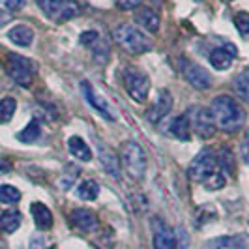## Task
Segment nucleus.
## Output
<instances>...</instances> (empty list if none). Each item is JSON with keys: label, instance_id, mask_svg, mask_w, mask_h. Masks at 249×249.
<instances>
[{"label": "nucleus", "instance_id": "obj_33", "mask_svg": "<svg viewBox=\"0 0 249 249\" xmlns=\"http://www.w3.org/2000/svg\"><path fill=\"white\" fill-rule=\"evenodd\" d=\"M240 156H242V161L249 165V131H246V135L240 141Z\"/></svg>", "mask_w": 249, "mask_h": 249}, {"label": "nucleus", "instance_id": "obj_12", "mask_svg": "<svg viewBox=\"0 0 249 249\" xmlns=\"http://www.w3.org/2000/svg\"><path fill=\"white\" fill-rule=\"evenodd\" d=\"M236 54L238 51L232 43H225L223 47H217V49H213L210 53V64L213 66V70L225 71V70H229L232 66Z\"/></svg>", "mask_w": 249, "mask_h": 249}, {"label": "nucleus", "instance_id": "obj_15", "mask_svg": "<svg viewBox=\"0 0 249 249\" xmlns=\"http://www.w3.org/2000/svg\"><path fill=\"white\" fill-rule=\"evenodd\" d=\"M206 249H249V234L213 238L206 244Z\"/></svg>", "mask_w": 249, "mask_h": 249}, {"label": "nucleus", "instance_id": "obj_32", "mask_svg": "<svg viewBox=\"0 0 249 249\" xmlns=\"http://www.w3.org/2000/svg\"><path fill=\"white\" fill-rule=\"evenodd\" d=\"M6 12H19L26 6V0H0Z\"/></svg>", "mask_w": 249, "mask_h": 249}, {"label": "nucleus", "instance_id": "obj_26", "mask_svg": "<svg viewBox=\"0 0 249 249\" xmlns=\"http://www.w3.org/2000/svg\"><path fill=\"white\" fill-rule=\"evenodd\" d=\"M234 92L242 101H249V71H242L234 77Z\"/></svg>", "mask_w": 249, "mask_h": 249}, {"label": "nucleus", "instance_id": "obj_18", "mask_svg": "<svg viewBox=\"0 0 249 249\" xmlns=\"http://www.w3.org/2000/svg\"><path fill=\"white\" fill-rule=\"evenodd\" d=\"M169 131L171 135L178 141H189L191 139V127H189V118L186 114H180V116H175L169 124Z\"/></svg>", "mask_w": 249, "mask_h": 249}, {"label": "nucleus", "instance_id": "obj_13", "mask_svg": "<svg viewBox=\"0 0 249 249\" xmlns=\"http://www.w3.org/2000/svg\"><path fill=\"white\" fill-rule=\"evenodd\" d=\"M81 90H83L85 100L90 103V107H92L94 111H98L101 116H103L105 120H109V122H112V120H114V114L111 112L109 105L105 103V100H103V98H98L96 90H94V87H92L88 81H81Z\"/></svg>", "mask_w": 249, "mask_h": 249}, {"label": "nucleus", "instance_id": "obj_11", "mask_svg": "<svg viewBox=\"0 0 249 249\" xmlns=\"http://www.w3.org/2000/svg\"><path fill=\"white\" fill-rule=\"evenodd\" d=\"M173 103H175V100H173L171 92H169V90H161V92L158 94L156 101H154V103L148 107V111H146V120H148V122H152V124L161 122L163 118H165V116L171 112V109H173Z\"/></svg>", "mask_w": 249, "mask_h": 249}, {"label": "nucleus", "instance_id": "obj_5", "mask_svg": "<svg viewBox=\"0 0 249 249\" xmlns=\"http://www.w3.org/2000/svg\"><path fill=\"white\" fill-rule=\"evenodd\" d=\"M41 12L56 23H66L81 15V6L75 0H36Z\"/></svg>", "mask_w": 249, "mask_h": 249}, {"label": "nucleus", "instance_id": "obj_16", "mask_svg": "<svg viewBox=\"0 0 249 249\" xmlns=\"http://www.w3.org/2000/svg\"><path fill=\"white\" fill-rule=\"evenodd\" d=\"M135 23L141 28H144L146 32H150V34H158L160 26H161V19L152 8H141L135 13Z\"/></svg>", "mask_w": 249, "mask_h": 249}, {"label": "nucleus", "instance_id": "obj_34", "mask_svg": "<svg viewBox=\"0 0 249 249\" xmlns=\"http://www.w3.org/2000/svg\"><path fill=\"white\" fill-rule=\"evenodd\" d=\"M142 0H114V4L120 8V10H135L141 6Z\"/></svg>", "mask_w": 249, "mask_h": 249}, {"label": "nucleus", "instance_id": "obj_29", "mask_svg": "<svg viewBox=\"0 0 249 249\" xmlns=\"http://www.w3.org/2000/svg\"><path fill=\"white\" fill-rule=\"evenodd\" d=\"M225 184H227V175H225L221 169H217L206 182H202V186L206 187L208 191H217V189L225 187Z\"/></svg>", "mask_w": 249, "mask_h": 249}, {"label": "nucleus", "instance_id": "obj_8", "mask_svg": "<svg viewBox=\"0 0 249 249\" xmlns=\"http://www.w3.org/2000/svg\"><path fill=\"white\" fill-rule=\"evenodd\" d=\"M189 122L193 124L195 133H199V137L202 139H212L217 131V125H215L212 112L206 107H199V105L191 107L189 109Z\"/></svg>", "mask_w": 249, "mask_h": 249}, {"label": "nucleus", "instance_id": "obj_19", "mask_svg": "<svg viewBox=\"0 0 249 249\" xmlns=\"http://www.w3.org/2000/svg\"><path fill=\"white\" fill-rule=\"evenodd\" d=\"M8 37L19 47H30L34 41V30L26 25H17L8 32Z\"/></svg>", "mask_w": 249, "mask_h": 249}, {"label": "nucleus", "instance_id": "obj_31", "mask_svg": "<svg viewBox=\"0 0 249 249\" xmlns=\"http://www.w3.org/2000/svg\"><path fill=\"white\" fill-rule=\"evenodd\" d=\"M100 39H101L100 32H96V30H87V32L81 34V43H83L85 47H94Z\"/></svg>", "mask_w": 249, "mask_h": 249}, {"label": "nucleus", "instance_id": "obj_2", "mask_svg": "<svg viewBox=\"0 0 249 249\" xmlns=\"http://www.w3.org/2000/svg\"><path fill=\"white\" fill-rule=\"evenodd\" d=\"M112 37L122 49L131 54H144L152 51V39L144 36V32H141L139 28L129 25H118L112 30Z\"/></svg>", "mask_w": 249, "mask_h": 249}, {"label": "nucleus", "instance_id": "obj_22", "mask_svg": "<svg viewBox=\"0 0 249 249\" xmlns=\"http://www.w3.org/2000/svg\"><path fill=\"white\" fill-rule=\"evenodd\" d=\"M21 221H23V215L19 210H6V212L0 213V231L12 234L15 232L19 227H21Z\"/></svg>", "mask_w": 249, "mask_h": 249}, {"label": "nucleus", "instance_id": "obj_36", "mask_svg": "<svg viewBox=\"0 0 249 249\" xmlns=\"http://www.w3.org/2000/svg\"><path fill=\"white\" fill-rule=\"evenodd\" d=\"M49 249H56V248H49Z\"/></svg>", "mask_w": 249, "mask_h": 249}, {"label": "nucleus", "instance_id": "obj_1", "mask_svg": "<svg viewBox=\"0 0 249 249\" xmlns=\"http://www.w3.org/2000/svg\"><path fill=\"white\" fill-rule=\"evenodd\" d=\"M210 112L215 120V125L227 133H234L238 129H242L246 124V118H248L246 109L232 96H227V94L213 98Z\"/></svg>", "mask_w": 249, "mask_h": 249}, {"label": "nucleus", "instance_id": "obj_23", "mask_svg": "<svg viewBox=\"0 0 249 249\" xmlns=\"http://www.w3.org/2000/svg\"><path fill=\"white\" fill-rule=\"evenodd\" d=\"M39 135H41V124H39L37 118H32L25 129H21L17 133V141H21L25 144H32V142H36L37 139H39Z\"/></svg>", "mask_w": 249, "mask_h": 249}, {"label": "nucleus", "instance_id": "obj_9", "mask_svg": "<svg viewBox=\"0 0 249 249\" xmlns=\"http://www.w3.org/2000/svg\"><path fill=\"white\" fill-rule=\"evenodd\" d=\"M152 244L154 249H178L176 232L161 217H152Z\"/></svg>", "mask_w": 249, "mask_h": 249}, {"label": "nucleus", "instance_id": "obj_6", "mask_svg": "<svg viewBox=\"0 0 249 249\" xmlns=\"http://www.w3.org/2000/svg\"><path fill=\"white\" fill-rule=\"evenodd\" d=\"M6 71L13 79V83H17L23 88H28L34 81L36 68H34L32 60H28L26 56L10 53L8 58H6Z\"/></svg>", "mask_w": 249, "mask_h": 249}, {"label": "nucleus", "instance_id": "obj_3", "mask_svg": "<svg viewBox=\"0 0 249 249\" xmlns=\"http://www.w3.org/2000/svg\"><path fill=\"white\" fill-rule=\"evenodd\" d=\"M122 167L133 180H142L146 175V154L142 146L135 141H127L122 144Z\"/></svg>", "mask_w": 249, "mask_h": 249}, {"label": "nucleus", "instance_id": "obj_30", "mask_svg": "<svg viewBox=\"0 0 249 249\" xmlns=\"http://www.w3.org/2000/svg\"><path fill=\"white\" fill-rule=\"evenodd\" d=\"M234 26L238 28L240 36H249V13L240 12L234 15Z\"/></svg>", "mask_w": 249, "mask_h": 249}, {"label": "nucleus", "instance_id": "obj_14", "mask_svg": "<svg viewBox=\"0 0 249 249\" xmlns=\"http://www.w3.org/2000/svg\"><path fill=\"white\" fill-rule=\"evenodd\" d=\"M71 225L81 232H94L100 227V219L88 208H77L71 212Z\"/></svg>", "mask_w": 249, "mask_h": 249}, {"label": "nucleus", "instance_id": "obj_20", "mask_svg": "<svg viewBox=\"0 0 249 249\" xmlns=\"http://www.w3.org/2000/svg\"><path fill=\"white\" fill-rule=\"evenodd\" d=\"M100 163H101V167L105 169V173L107 175H111L112 178H120V161H118V156L112 152V150L109 148H101L100 152Z\"/></svg>", "mask_w": 249, "mask_h": 249}, {"label": "nucleus", "instance_id": "obj_21", "mask_svg": "<svg viewBox=\"0 0 249 249\" xmlns=\"http://www.w3.org/2000/svg\"><path fill=\"white\" fill-rule=\"evenodd\" d=\"M68 150H70V154H73L79 161H90L92 160V150H90V146L85 142V139L77 137V135L68 139Z\"/></svg>", "mask_w": 249, "mask_h": 249}, {"label": "nucleus", "instance_id": "obj_24", "mask_svg": "<svg viewBox=\"0 0 249 249\" xmlns=\"http://www.w3.org/2000/svg\"><path fill=\"white\" fill-rule=\"evenodd\" d=\"M98 195H100V184L92 178L83 180L77 187V197L81 200H96Z\"/></svg>", "mask_w": 249, "mask_h": 249}, {"label": "nucleus", "instance_id": "obj_7", "mask_svg": "<svg viewBox=\"0 0 249 249\" xmlns=\"http://www.w3.org/2000/svg\"><path fill=\"white\" fill-rule=\"evenodd\" d=\"M217 169H221L219 167V163H217V156L213 154L210 148H204L200 150L199 154L195 156V160L189 163V178L193 180V182H206L210 176L217 171Z\"/></svg>", "mask_w": 249, "mask_h": 249}, {"label": "nucleus", "instance_id": "obj_28", "mask_svg": "<svg viewBox=\"0 0 249 249\" xmlns=\"http://www.w3.org/2000/svg\"><path fill=\"white\" fill-rule=\"evenodd\" d=\"M21 200V191L15 186L2 184L0 186V202L2 204H17Z\"/></svg>", "mask_w": 249, "mask_h": 249}, {"label": "nucleus", "instance_id": "obj_17", "mask_svg": "<svg viewBox=\"0 0 249 249\" xmlns=\"http://www.w3.org/2000/svg\"><path fill=\"white\" fill-rule=\"evenodd\" d=\"M30 212H32L34 223H36L39 231H49L51 227H53V213H51V210L43 202H32Z\"/></svg>", "mask_w": 249, "mask_h": 249}, {"label": "nucleus", "instance_id": "obj_10", "mask_svg": "<svg viewBox=\"0 0 249 249\" xmlns=\"http://www.w3.org/2000/svg\"><path fill=\"white\" fill-rule=\"evenodd\" d=\"M182 71H184L186 81L193 88H197V90H208V88L212 87V75L197 62L186 60V62L182 64Z\"/></svg>", "mask_w": 249, "mask_h": 249}, {"label": "nucleus", "instance_id": "obj_25", "mask_svg": "<svg viewBox=\"0 0 249 249\" xmlns=\"http://www.w3.org/2000/svg\"><path fill=\"white\" fill-rule=\"evenodd\" d=\"M15 109H17V101L12 96H6L0 100V124H8L15 114Z\"/></svg>", "mask_w": 249, "mask_h": 249}, {"label": "nucleus", "instance_id": "obj_27", "mask_svg": "<svg viewBox=\"0 0 249 249\" xmlns=\"http://www.w3.org/2000/svg\"><path fill=\"white\" fill-rule=\"evenodd\" d=\"M217 163H219V167H221V171H223L225 175H234L236 173L234 156H232V152L227 148V146L217 154Z\"/></svg>", "mask_w": 249, "mask_h": 249}, {"label": "nucleus", "instance_id": "obj_4", "mask_svg": "<svg viewBox=\"0 0 249 249\" xmlns=\"http://www.w3.org/2000/svg\"><path fill=\"white\" fill-rule=\"evenodd\" d=\"M124 87L125 92L131 100L137 103H144L148 100L150 94V77L142 70H139L135 66H127L124 70Z\"/></svg>", "mask_w": 249, "mask_h": 249}, {"label": "nucleus", "instance_id": "obj_35", "mask_svg": "<svg viewBox=\"0 0 249 249\" xmlns=\"http://www.w3.org/2000/svg\"><path fill=\"white\" fill-rule=\"evenodd\" d=\"M13 19V15L10 12H6V10H0V28L2 26H6L10 21Z\"/></svg>", "mask_w": 249, "mask_h": 249}]
</instances>
